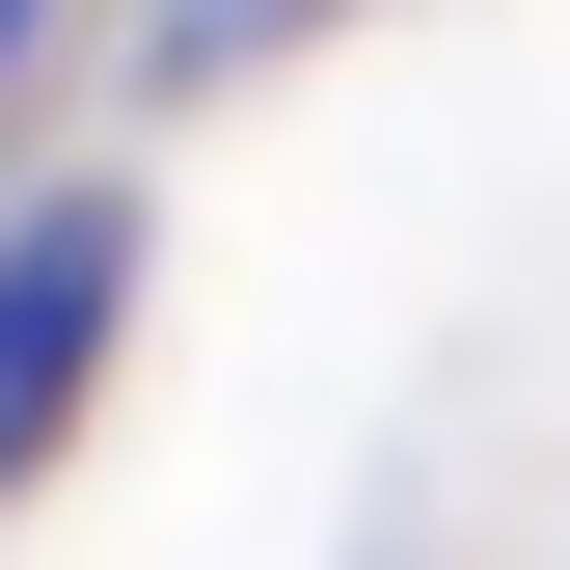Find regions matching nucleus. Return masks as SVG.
<instances>
[{
	"label": "nucleus",
	"mask_w": 570,
	"mask_h": 570,
	"mask_svg": "<svg viewBox=\"0 0 570 570\" xmlns=\"http://www.w3.org/2000/svg\"><path fill=\"white\" fill-rule=\"evenodd\" d=\"M109 299H136V218H109V190H55V218H0V489L55 462V407H82Z\"/></svg>",
	"instance_id": "obj_1"
},
{
	"label": "nucleus",
	"mask_w": 570,
	"mask_h": 570,
	"mask_svg": "<svg viewBox=\"0 0 570 570\" xmlns=\"http://www.w3.org/2000/svg\"><path fill=\"white\" fill-rule=\"evenodd\" d=\"M0 55H28V0H0Z\"/></svg>",
	"instance_id": "obj_2"
}]
</instances>
